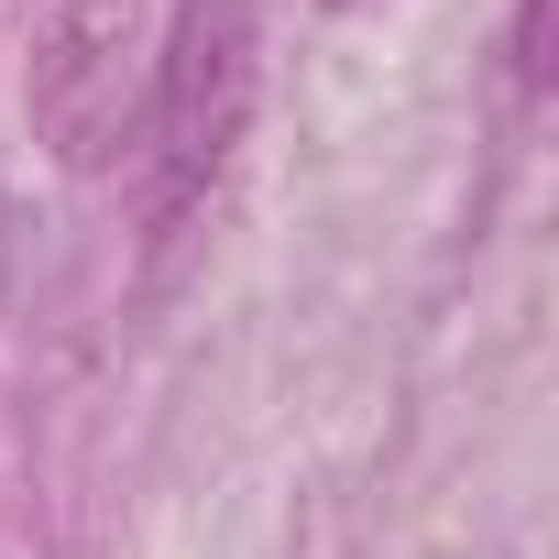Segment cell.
I'll use <instances>...</instances> for the list:
<instances>
[{"label": "cell", "mask_w": 559, "mask_h": 559, "mask_svg": "<svg viewBox=\"0 0 559 559\" xmlns=\"http://www.w3.org/2000/svg\"><path fill=\"white\" fill-rule=\"evenodd\" d=\"M252 0H187L165 56H154V99H143V143H154V230H176L209 176L230 165L241 121H252Z\"/></svg>", "instance_id": "cell-1"}, {"label": "cell", "mask_w": 559, "mask_h": 559, "mask_svg": "<svg viewBox=\"0 0 559 559\" xmlns=\"http://www.w3.org/2000/svg\"><path fill=\"white\" fill-rule=\"evenodd\" d=\"M143 67H154V56H143V0H56V12H45L23 99H34V132L56 143V165L99 176V165L132 143V121H143Z\"/></svg>", "instance_id": "cell-2"}, {"label": "cell", "mask_w": 559, "mask_h": 559, "mask_svg": "<svg viewBox=\"0 0 559 559\" xmlns=\"http://www.w3.org/2000/svg\"><path fill=\"white\" fill-rule=\"evenodd\" d=\"M515 78L548 88V0H526V12H515Z\"/></svg>", "instance_id": "cell-3"}]
</instances>
